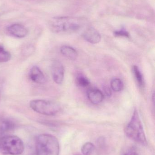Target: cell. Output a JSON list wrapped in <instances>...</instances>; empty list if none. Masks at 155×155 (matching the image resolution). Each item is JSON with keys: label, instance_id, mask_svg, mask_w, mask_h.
I'll return each mask as SVG.
<instances>
[{"label": "cell", "instance_id": "cell-1", "mask_svg": "<svg viewBox=\"0 0 155 155\" xmlns=\"http://www.w3.org/2000/svg\"><path fill=\"white\" fill-rule=\"evenodd\" d=\"M83 22L82 18L56 17L50 21L49 27L54 32H74L80 29Z\"/></svg>", "mask_w": 155, "mask_h": 155}, {"label": "cell", "instance_id": "cell-2", "mask_svg": "<svg viewBox=\"0 0 155 155\" xmlns=\"http://www.w3.org/2000/svg\"><path fill=\"white\" fill-rule=\"evenodd\" d=\"M36 155H59L60 145L58 139L51 134H42L36 140Z\"/></svg>", "mask_w": 155, "mask_h": 155}, {"label": "cell", "instance_id": "cell-3", "mask_svg": "<svg viewBox=\"0 0 155 155\" xmlns=\"http://www.w3.org/2000/svg\"><path fill=\"white\" fill-rule=\"evenodd\" d=\"M125 134L130 139L143 145H147L143 127L137 110L134 111L131 120L126 127Z\"/></svg>", "mask_w": 155, "mask_h": 155}, {"label": "cell", "instance_id": "cell-4", "mask_svg": "<svg viewBox=\"0 0 155 155\" xmlns=\"http://www.w3.org/2000/svg\"><path fill=\"white\" fill-rule=\"evenodd\" d=\"M24 149L23 142L16 136L5 135L0 138V152L3 154L20 155Z\"/></svg>", "mask_w": 155, "mask_h": 155}, {"label": "cell", "instance_id": "cell-5", "mask_svg": "<svg viewBox=\"0 0 155 155\" xmlns=\"http://www.w3.org/2000/svg\"><path fill=\"white\" fill-rule=\"evenodd\" d=\"M30 106L36 113L46 116L55 115L61 110V107L57 103L43 99L32 100Z\"/></svg>", "mask_w": 155, "mask_h": 155}, {"label": "cell", "instance_id": "cell-6", "mask_svg": "<svg viewBox=\"0 0 155 155\" xmlns=\"http://www.w3.org/2000/svg\"><path fill=\"white\" fill-rule=\"evenodd\" d=\"M52 77L54 81L58 84L63 83L64 78L65 70L63 65L59 61H54L51 66Z\"/></svg>", "mask_w": 155, "mask_h": 155}, {"label": "cell", "instance_id": "cell-7", "mask_svg": "<svg viewBox=\"0 0 155 155\" xmlns=\"http://www.w3.org/2000/svg\"><path fill=\"white\" fill-rule=\"evenodd\" d=\"M86 41L93 44H96L101 41V36L99 32L93 27H89L83 34Z\"/></svg>", "mask_w": 155, "mask_h": 155}, {"label": "cell", "instance_id": "cell-8", "mask_svg": "<svg viewBox=\"0 0 155 155\" xmlns=\"http://www.w3.org/2000/svg\"><path fill=\"white\" fill-rule=\"evenodd\" d=\"M7 31L11 35L18 38H24L28 34V31L26 28L19 24L10 25L7 28Z\"/></svg>", "mask_w": 155, "mask_h": 155}, {"label": "cell", "instance_id": "cell-9", "mask_svg": "<svg viewBox=\"0 0 155 155\" xmlns=\"http://www.w3.org/2000/svg\"><path fill=\"white\" fill-rule=\"evenodd\" d=\"M30 78L33 82L36 84H43L46 81L43 73L36 66H33L31 69Z\"/></svg>", "mask_w": 155, "mask_h": 155}, {"label": "cell", "instance_id": "cell-10", "mask_svg": "<svg viewBox=\"0 0 155 155\" xmlns=\"http://www.w3.org/2000/svg\"><path fill=\"white\" fill-rule=\"evenodd\" d=\"M87 97L91 103L94 104H98L103 101L104 95L103 93L99 89H92L88 91Z\"/></svg>", "mask_w": 155, "mask_h": 155}, {"label": "cell", "instance_id": "cell-11", "mask_svg": "<svg viewBox=\"0 0 155 155\" xmlns=\"http://www.w3.org/2000/svg\"><path fill=\"white\" fill-rule=\"evenodd\" d=\"M60 51L63 56L70 60H76L78 56L76 50L71 46L64 45L61 47Z\"/></svg>", "mask_w": 155, "mask_h": 155}, {"label": "cell", "instance_id": "cell-12", "mask_svg": "<svg viewBox=\"0 0 155 155\" xmlns=\"http://www.w3.org/2000/svg\"><path fill=\"white\" fill-rule=\"evenodd\" d=\"M133 74L140 88H143L145 85L144 79L142 72L138 66L134 65L132 69Z\"/></svg>", "mask_w": 155, "mask_h": 155}, {"label": "cell", "instance_id": "cell-13", "mask_svg": "<svg viewBox=\"0 0 155 155\" xmlns=\"http://www.w3.org/2000/svg\"><path fill=\"white\" fill-rule=\"evenodd\" d=\"M15 124L12 120L9 119L3 120L0 123V132L5 133L12 130L15 127Z\"/></svg>", "mask_w": 155, "mask_h": 155}, {"label": "cell", "instance_id": "cell-14", "mask_svg": "<svg viewBox=\"0 0 155 155\" xmlns=\"http://www.w3.org/2000/svg\"><path fill=\"white\" fill-rule=\"evenodd\" d=\"M95 149V146L92 143L87 142L82 146L81 151L83 155H91Z\"/></svg>", "mask_w": 155, "mask_h": 155}, {"label": "cell", "instance_id": "cell-15", "mask_svg": "<svg viewBox=\"0 0 155 155\" xmlns=\"http://www.w3.org/2000/svg\"><path fill=\"white\" fill-rule=\"evenodd\" d=\"M11 59V54L5 50L2 45H0V63H5Z\"/></svg>", "mask_w": 155, "mask_h": 155}, {"label": "cell", "instance_id": "cell-16", "mask_svg": "<svg viewBox=\"0 0 155 155\" xmlns=\"http://www.w3.org/2000/svg\"><path fill=\"white\" fill-rule=\"evenodd\" d=\"M111 87L114 91L119 92L123 88V81L118 78H113L111 81Z\"/></svg>", "mask_w": 155, "mask_h": 155}, {"label": "cell", "instance_id": "cell-17", "mask_svg": "<svg viewBox=\"0 0 155 155\" xmlns=\"http://www.w3.org/2000/svg\"><path fill=\"white\" fill-rule=\"evenodd\" d=\"M76 83L77 85L81 87H86L90 85V81L83 75H78L76 77Z\"/></svg>", "mask_w": 155, "mask_h": 155}, {"label": "cell", "instance_id": "cell-18", "mask_svg": "<svg viewBox=\"0 0 155 155\" xmlns=\"http://www.w3.org/2000/svg\"><path fill=\"white\" fill-rule=\"evenodd\" d=\"M114 35L116 37H124L126 38H129L130 37L129 33L123 29L120 31H116L114 32Z\"/></svg>", "mask_w": 155, "mask_h": 155}, {"label": "cell", "instance_id": "cell-19", "mask_svg": "<svg viewBox=\"0 0 155 155\" xmlns=\"http://www.w3.org/2000/svg\"><path fill=\"white\" fill-rule=\"evenodd\" d=\"M33 47H27L24 50L23 52L25 54L26 53V54L30 55L31 53H32L34 52Z\"/></svg>", "mask_w": 155, "mask_h": 155}, {"label": "cell", "instance_id": "cell-20", "mask_svg": "<svg viewBox=\"0 0 155 155\" xmlns=\"http://www.w3.org/2000/svg\"><path fill=\"white\" fill-rule=\"evenodd\" d=\"M104 94H103L104 95L105 94L107 97H110L112 95V92H111V90L109 87H105L104 88Z\"/></svg>", "mask_w": 155, "mask_h": 155}, {"label": "cell", "instance_id": "cell-21", "mask_svg": "<svg viewBox=\"0 0 155 155\" xmlns=\"http://www.w3.org/2000/svg\"><path fill=\"white\" fill-rule=\"evenodd\" d=\"M98 144L100 146H103L105 143V138L103 137H101L98 139Z\"/></svg>", "mask_w": 155, "mask_h": 155}, {"label": "cell", "instance_id": "cell-22", "mask_svg": "<svg viewBox=\"0 0 155 155\" xmlns=\"http://www.w3.org/2000/svg\"><path fill=\"white\" fill-rule=\"evenodd\" d=\"M124 155H138L136 151L134 150H130Z\"/></svg>", "mask_w": 155, "mask_h": 155}]
</instances>
